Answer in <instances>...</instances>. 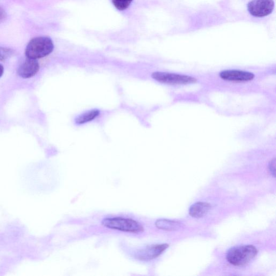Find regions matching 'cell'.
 Returning a JSON list of instances; mask_svg holds the SVG:
<instances>
[{
	"mask_svg": "<svg viewBox=\"0 0 276 276\" xmlns=\"http://www.w3.org/2000/svg\"><path fill=\"white\" fill-rule=\"evenodd\" d=\"M54 49L52 39L48 37H37L34 38L29 42L25 54L28 58H41L51 54Z\"/></svg>",
	"mask_w": 276,
	"mask_h": 276,
	"instance_id": "6da1fadb",
	"label": "cell"
},
{
	"mask_svg": "<svg viewBox=\"0 0 276 276\" xmlns=\"http://www.w3.org/2000/svg\"><path fill=\"white\" fill-rule=\"evenodd\" d=\"M258 250L251 245L236 246L226 253V259L235 266H242L248 263L257 255Z\"/></svg>",
	"mask_w": 276,
	"mask_h": 276,
	"instance_id": "7a4b0ae2",
	"label": "cell"
},
{
	"mask_svg": "<svg viewBox=\"0 0 276 276\" xmlns=\"http://www.w3.org/2000/svg\"><path fill=\"white\" fill-rule=\"evenodd\" d=\"M102 224L106 228L124 232L140 233L144 231L143 226L140 222L121 217L104 219Z\"/></svg>",
	"mask_w": 276,
	"mask_h": 276,
	"instance_id": "3957f363",
	"label": "cell"
},
{
	"mask_svg": "<svg viewBox=\"0 0 276 276\" xmlns=\"http://www.w3.org/2000/svg\"><path fill=\"white\" fill-rule=\"evenodd\" d=\"M152 77L156 81L169 84H187L196 82V79L191 76L168 73L155 72Z\"/></svg>",
	"mask_w": 276,
	"mask_h": 276,
	"instance_id": "277c9868",
	"label": "cell"
},
{
	"mask_svg": "<svg viewBox=\"0 0 276 276\" xmlns=\"http://www.w3.org/2000/svg\"><path fill=\"white\" fill-rule=\"evenodd\" d=\"M169 246V245L167 244L147 246L135 253V258L142 261H149L154 260L159 257Z\"/></svg>",
	"mask_w": 276,
	"mask_h": 276,
	"instance_id": "5b68a950",
	"label": "cell"
},
{
	"mask_svg": "<svg viewBox=\"0 0 276 276\" xmlns=\"http://www.w3.org/2000/svg\"><path fill=\"white\" fill-rule=\"evenodd\" d=\"M274 8L273 0H252L248 5L249 13L256 17H264L270 14Z\"/></svg>",
	"mask_w": 276,
	"mask_h": 276,
	"instance_id": "8992f818",
	"label": "cell"
},
{
	"mask_svg": "<svg viewBox=\"0 0 276 276\" xmlns=\"http://www.w3.org/2000/svg\"><path fill=\"white\" fill-rule=\"evenodd\" d=\"M223 80L234 82H247L253 80L255 76L249 72L240 71H225L220 74Z\"/></svg>",
	"mask_w": 276,
	"mask_h": 276,
	"instance_id": "52a82bcc",
	"label": "cell"
},
{
	"mask_svg": "<svg viewBox=\"0 0 276 276\" xmlns=\"http://www.w3.org/2000/svg\"><path fill=\"white\" fill-rule=\"evenodd\" d=\"M39 64L35 59L27 58L18 68V75L23 78L34 76L39 71Z\"/></svg>",
	"mask_w": 276,
	"mask_h": 276,
	"instance_id": "ba28073f",
	"label": "cell"
},
{
	"mask_svg": "<svg viewBox=\"0 0 276 276\" xmlns=\"http://www.w3.org/2000/svg\"><path fill=\"white\" fill-rule=\"evenodd\" d=\"M211 208V205L205 202H196L190 209V214L195 218H200L204 216Z\"/></svg>",
	"mask_w": 276,
	"mask_h": 276,
	"instance_id": "9c48e42d",
	"label": "cell"
},
{
	"mask_svg": "<svg viewBox=\"0 0 276 276\" xmlns=\"http://www.w3.org/2000/svg\"><path fill=\"white\" fill-rule=\"evenodd\" d=\"M155 226L159 229L173 231L179 229L181 227V223L169 220L160 219L155 222Z\"/></svg>",
	"mask_w": 276,
	"mask_h": 276,
	"instance_id": "30bf717a",
	"label": "cell"
},
{
	"mask_svg": "<svg viewBox=\"0 0 276 276\" xmlns=\"http://www.w3.org/2000/svg\"><path fill=\"white\" fill-rule=\"evenodd\" d=\"M100 112L98 110H93L89 112L85 113L79 116L76 121L77 124L81 125L90 122L95 119L96 117L100 115Z\"/></svg>",
	"mask_w": 276,
	"mask_h": 276,
	"instance_id": "8fae6325",
	"label": "cell"
},
{
	"mask_svg": "<svg viewBox=\"0 0 276 276\" xmlns=\"http://www.w3.org/2000/svg\"><path fill=\"white\" fill-rule=\"evenodd\" d=\"M133 0H112L114 7L120 11H124L129 7Z\"/></svg>",
	"mask_w": 276,
	"mask_h": 276,
	"instance_id": "7c38bea8",
	"label": "cell"
},
{
	"mask_svg": "<svg viewBox=\"0 0 276 276\" xmlns=\"http://www.w3.org/2000/svg\"><path fill=\"white\" fill-rule=\"evenodd\" d=\"M14 53L12 49L0 47V61H3L11 57Z\"/></svg>",
	"mask_w": 276,
	"mask_h": 276,
	"instance_id": "4fadbf2b",
	"label": "cell"
},
{
	"mask_svg": "<svg viewBox=\"0 0 276 276\" xmlns=\"http://www.w3.org/2000/svg\"><path fill=\"white\" fill-rule=\"evenodd\" d=\"M275 159H273L272 160L269 164V169L270 170V172L273 174V175L275 176Z\"/></svg>",
	"mask_w": 276,
	"mask_h": 276,
	"instance_id": "5bb4252c",
	"label": "cell"
},
{
	"mask_svg": "<svg viewBox=\"0 0 276 276\" xmlns=\"http://www.w3.org/2000/svg\"><path fill=\"white\" fill-rule=\"evenodd\" d=\"M7 14L5 10L0 7V22L4 21L6 18Z\"/></svg>",
	"mask_w": 276,
	"mask_h": 276,
	"instance_id": "9a60e30c",
	"label": "cell"
},
{
	"mask_svg": "<svg viewBox=\"0 0 276 276\" xmlns=\"http://www.w3.org/2000/svg\"><path fill=\"white\" fill-rule=\"evenodd\" d=\"M4 73V67L3 65L0 64V77H2Z\"/></svg>",
	"mask_w": 276,
	"mask_h": 276,
	"instance_id": "2e32d148",
	"label": "cell"
}]
</instances>
